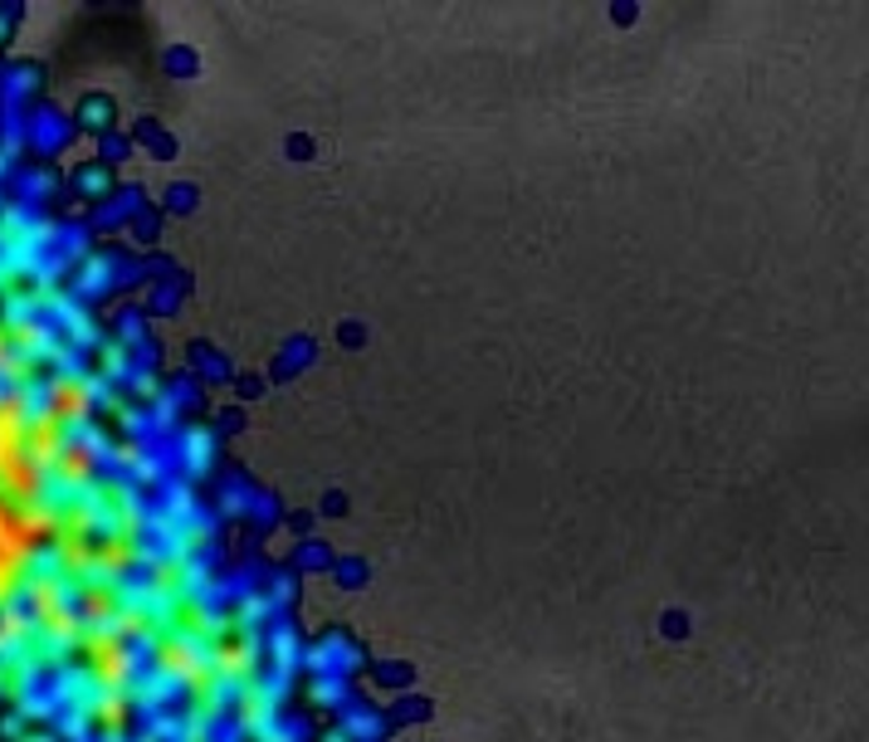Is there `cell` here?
Listing matches in <instances>:
<instances>
[{"label":"cell","mask_w":869,"mask_h":742,"mask_svg":"<svg viewBox=\"0 0 869 742\" xmlns=\"http://www.w3.org/2000/svg\"><path fill=\"white\" fill-rule=\"evenodd\" d=\"M142 269H132L127 264V254H117V250H98V254H88L84 264H78V273H74V293H78V303H98V298H107L113 289H123V283H132Z\"/></svg>","instance_id":"1"},{"label":"cell","mask_w":869,"mask_h":742,"mask_svg":"<svg viewBox=\"0 0 869 742\" xmlns=\"http://www.w3.org/2000/svg\"><path fill=\"white\" fill-rule=\"evenodd\" d=\"M303 669L308 674H342V679H352V674L361 669V644L352 640L347 630H328V635H318V640L308 644Z\"/></svg>","instance_id":"2"},{"label":"cell","mask_w":869,"mask_h":742,"mask_svg":"<svg viewBox=\"0 0 869 742\" xmlns=\"http://www.w3.org/2000/svg\"><path fill=\"white\" fill-rule=\"evenodd\" d=\"M74 127L78 123H68V117L54 113V107H35V113H29V137L25 142L35 146L39 156H54V152H64V146L74 142Z\"/></svg>","instance_id":"3"},{"label":"cell","mask_w":869,"mask_h":742,"mask_svg":"<svg viewBox=\"0 0 869 742\" xmlns=\"http://www.w3.org/2000/svg\"><path fill=\"white\" fill-rule=\"evenodd\" d=\"M337 732H347L352 742H381L391 732V718L367 699H352L347 708L337 713Z\"/></svg>","instance_id":"4"},{"label":"cell","mask_w":869,"mask_h":742,"mask_svg":"<svg viewBox=\"0 0 869 742\" xmlns=\"http://www.w3.org/2000/svg\"><path fill=\"white\" fill-rule=\"evenodd\" d=\"M210 464H215V435L205 425H186L181 435H176V469L201 478V474H210Z\"/></svg>","instance_id":"5"},{"label":"cell","mask_w":869,"mask_h":742,"mask_svg":"<svg viewBox=\"0 0 869 742\" xmlns=\"http://www.w3.org/2000/svg\"><path fill=\"white\" fill-rule=\"evenodd\" d=\"M308 699H312V708L342 713L352 699H357V689H352V679H342V674H312V683H308Z\"/></svg>","instance_id":"6"},{"label":"cell","mask_w":869,"mask_h":742,"mask_svg":"<svg viewBox=\"0 0 869 742\" xmlns=\"http://www.w3.org/2000/svg\"><path fill=\"white\" fill-rule=\"evenodd\" d=\"M68 181H74L78 195H88V201H98V205L113 195V171H107V162H84Z\"/></svg>","instance_id":"7"},{"label":"cell","mask_w":869,"mask_h":742,"mask_svg":"<svg viewBox=\"0 0 869 742\" xmlns=\"http://www.w3.org/2000/svg\"><path fill=\"white\" fill-rule=\"evenodd\" d=\"M137 210H142V195H137V191H117V195H107V201L93 210V225H98V230H113V225H123V215H137Z\"/></svg>","instance_id":"8"},{"label":"cell","mask_w":869,"mask_h":742,"mask_svg":"<svg viewBox=\"0 0 869 742\" xmlns=\"http://www.w3.org/2000/svg\"><path fill=\"white\" fill-rule=\"evenodd\" d=\"M107 123H113V103H107V98H84V107H78V127H98V132L107 137Z\"/></svg>","instance_id":"9"},{"label":"cell","mask_w":869,"mask_h":742,"mask_svg":"<svg viewBox=\"0 0 869 742\" xmlns=\"http://www.w3.org/2000/svg\"><path fill=\"white\" fill-rule=\"evenodd\" d=\"M293 566H298V572H328V566H337V562H332V552L322 542H303Z\"/></svg>","instance_id":"10"},{"label":"cell","mask_w":869,"mask_h":742,"mask_svg":"<svg viewBox=\"0 0 869 742\" xmlns=\"http://www.w3.org/2000/svg\"><path fill=\"white\" fill-rule=\"evenodd\" d=\"M303 361H312V342H308V337H298L289 351H283V361H279V376H289V371H293V367H303Z\"/></svg>","instance_id":"11"},{"label":"cell","mask_w":869,"mask_h":742,"mask_svg":"<svg viewBox=\"0 0 869 742\" xmlns=\"http://www.w3.org/2000/svg\"><path fill=\"white\" fill-rule=\"evenodd\" d=\"M425 703H420V699H406V703H396V708H391L386 713V718H391V728H396V722H410V718H425Z\"/></svg>","instance_id":"12"},{"label":"cell","mask_w":869,"mask_h":742,"mask_svg":"<svg viewBox=\"0 0 869 742\" xmlns=\"http://www.w3.org/2000/svg\"><path fill=\"white\" fill-rule=\"evenodd\" d=\"M146 308H152V312H171L176 308V283H156L152 298H146Z\"/></svg>","instance_id":"13"},{"label":"cell","mask_w":869,"mask_h":742,"mask_svg":"<svg viewBox=\"0 0 869 742\" xmlns=\"http://www.w3.org/2000/svg\"><path fill=\"white\" fill-rule=\"evenodd\" d=\"M376 679H381V683H396V689H406V683H410V669H406V664H376Z\"/></svg>","instance_id":"14"},{"label":"cell","mask_w":869,"mask_h":742,"mask_svg":"<svg viewBox=\"0 0 869 742\" xmlns=\"http://www.w3.org/2000/svg\"><path fill=\"white\" fill-rule=\"evenodd\" d=\"M337 581L342 586H361V581H367V566H361V562H337Z\"/></svg>","instance_id":"15"},{"label":"cell","mask_w":869,"mask_h":742,"mask_svg":"<svg viewBox=\"0 0 869 742\" xmlns=\"http://www.w3.org/2000/svg\"><path fill=\"white\" fill-rule=\"evenodd\" d=\"M123 156H127V142L117 132H107L103 137V162H123Z\"/></svg>","instance_id":"16"},{"label":"cell","mask_w":869,"mask_h":742,"mask_svg":"<svg viewBox=\"0 0 869 742\" xmlns=\"http://www.w3.org/2000/svg\"><path fill=\"white\" fill-rule=\"evenodd\" d=\"M10 35V10H0V39Z\"/></svg>","instance_id":"17"}]
</instances>
